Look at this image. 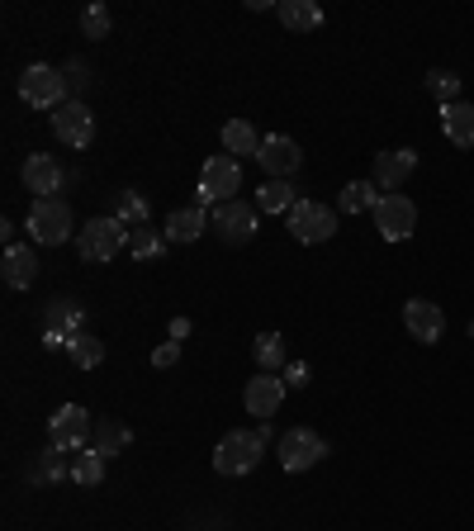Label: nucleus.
I'll list each match as a JSON object with an SVG mask.
<instances>
[{
	"mask_svg": "<svg viewBox=\"0 0 474 531\" xmlns=\"http://www.w3.org/2000/svg\"><path fill=\"white\" fill-rule=\"evenodd\" d=\"M76 252H81V261L86 266H110L119 252H128V228L119 219H91V223H81V233H76Z\"/></svg>",
	"mask_w": 474,
	"mask_h": 531,
	"instance_id": "obj_1",
	"label": "nucleus"
},
{
	"mask_svg": "<svg viewBox=\"0 0 474 531\" xmlns=\"http://www.w3.org/2000/svg\"><path fill=\"white\" fill-rule=\"evenodd\" d=\"M256 166L266 171V181H290L294 171L304 166V152H299V143L285 138V133H266V143L256 152Z\"/></svg>",
	"mask_w": 474,
	"mask_h": 531,
	"instance_id": "obj_12",
	"label": "nucleus"
},
{
	"mask_svg": "<svg viewBox=\"0 0 474 531\" xmlns=\"http://www.w3.org/2000/svg\"><path fill=\"white\" fill-rule=\"evenodd\" d=\"M43 347H48V351H62V347H67V337H62V332H43Z\"/></svg>",
	"mask_w": 474,
	"mask_h": 531,
	"instance_id": "obj_38",
	"label": "nucleus"
},
{
	"mask_svg": "<svg viewBox=\"0 0 474 531\" xmlns=\"http://www.w3.org/2000/svg\"><path fill=\"white\" fill-rule=\"evenodd\" d=\"M375 228H380L384 242H403L413 238V228H418V204L408 200V195H380V204H375Z\"/></svg>",
	"mask_w": 474,
	"mask_h": 531,
	"instance_id": "obj_11",
	"label": "nucleus"
},
{
	"mask_svg": "<svg viewBox=\"0 0 474 531\" xmlns=\"http://www.w3.org/2000/svg\"><path fill=\"white\" fill-rule=\"evenodd\" d=\"M19 176L34 190V200H53L57 190H62V181H67V171H62V162H57L53 152H29V162H24Z\"/></svg>",
	"mask_w": 474,
	"mask_h": 531,
	"instance_id": "obj_16",
	"label": "nucleus"
},
{
	"mask_svg": "<svg viewBox=\"0 0 474 531\" xmlns=\"http://www.w3.org/2000/svg\"><path fill=\"white\" fill-rule=\"evenodd\" d=\"M280 380H285V389H309V380H313L309 361H290V366L280 370Z\"/></svg>",
	"mask_w": 474,
	"mask_h": 531,
	"instance_id": "obj_34",
	"label": "nucleus"
},
{
	"mask_svg": "<svg viewBox=\"0 0 474 531\" xmlns=\"http://www.w3.org/2000/svg\"><path fill=\"white\" fill-rule=\"evenodd\" d=\"M43 332H62L72 342L76 332H86V309L76 299H67V294H57V299H48V309H43Z\"/></svg>",
	"mask_w": 474,
	"mask_h": 531,
	"instance_id": "obj_18",
	"label": "nucleus"
},
{
	"mask_svg": "<svg viewBox=\"0 0 474 531\" xmlns=\"http://www.w3.org/2000/svg\"><path fill=\"white\" fill-rule=\"evenodd\" d=\"M285 380L280 375H271V370H256L252 380H247V389H242V403H247V413H252L256 422H271L275 413H280V403H285Z\"/></svg>",
	"mask_w": 474,
	"mask_h": 531,
	"instance_id": "obj_13",
	"label": "nucleus"
},
{
	"mask_svg": "<svg viewBox=\"0 0 474 531\" xmlns=\"http://www.w3.org/2000/svg\"><path fill=\"white\" fill-rule=\"evenodd\" d=\"M166 242H200L209 233V209L200 204H185V209H171L166 214Z\"/></svg>",
	"mask_w": 474,
	"mask_h": 531,
	"instance_id": "obj_19",
	"label": "nucleus"
},
{
	"mask_svg": "<svg viewBox=\"0 0 474 531\" xmlns=\"http://www.w3.org/2000/svg\"><path fill=\"white\" fill-rule=\"evenodd\" d=\"M375 204H380V185L375 181H347L342 195H337L342 214H375Z\"/></svg>",
	"mask_w": 474,
	"mask_h": 531,
	"instance_id": "obj_26",
	"label": "nucleus"
},
{
	"mask_svg": "<svg viewBox=\"0 0 474 531\" xmlns=\"http://www.w3.org/2000/svg\"><path fill=\"white\" fill-rule=\"evenodd\" d=\"M209 228L219 233V242L242 247V242H252L256 233H261V209H256V204H247V200H223V204H214Z\"/></svg>",
	"mask_w": 474,
	"mask_h": 531,
	"instance_id": "obj_4",
	"label": "nucleus"
},
{
	"mask_svg": "<svg viewBox=\"0 0 474 531\" xmlns=\"http://www.w3.org/2000/svg\"><path fill=\"white\" fill-rule=\"evenodd\" d=\"M275 15H280V24L294 29V34L323 29V5H318V0H275Z\"/></svg>",
	"mask_w": 474,
	"mask_h": 531,
	"instance_id": "obj_21",
	"label": "nucleus"
},
{
	"mask_svg": "<svg viewBox=\"0 0 474 531\" xmlns=\"http://www.w3.org/2000/svg\"><path fill=\"white\" fill-rule=\"evenodd\" d=\"M176 361H181V342H162V347L152 351V366L157 370H171Z\"/></svg>",
	"mask_w": 474,
	"mask_h": 531,
	"instance_id": "obj_36",
	"label": "nucleus"
},
{
	"mask_svg": "<svg viewBox=\"0 0 474 531\" xmlns=\"http://www.w3.org/2000/svg\"><path fill=\"white\" fill-rule=\"evenodd\" d=\"M441 133L451 147H474V105L456 100V105H441Z\"/></svg>",
	"mask_w": 474,
	"mask_h": 531,
	"instance_id": "obj_22",
	"label": "nucleus"
},
{
	"mask_svg": "<svg viewBox=\"0 0 474 531\" xmlns=\"http://www.w3.org/2000/svg\"><path fill=\"white\" fill-rule=\"evenodd\" d=\"M53 133H57V143H67V147H91L95 143L91 105H86L81 95H72L67 105H57L53 110Z\"/></svg>",
	"mask_w": 474,
	"mask_h": 531,
	"instance_id": "obj_10",
	"label": "nucleus"
},
{
	"mask_svg": "<svg viewBox=\"0 0 474 531\" xmlns=\"http://www.w3.org/2000/svg\"><path fill=\"white\" fill-rule=\"evenodd\" d=\"M285 219H290L294 242H304V247H318V242H328L332 233H337V214L318 200H299Z\"/></svg>",
	"mask_w": 474,
	"mask_h": 531,
	"instance_id": "obj_9",
	"label": "nucleus"
},
{
	"mask_svg": "<svg viewBox=\"0 0 474 531\" xmlns=\"http://www.w3.org/2000/svg\"><path fill=\"white\" fill-rule=\"evenodd\" d=\"M252 356H256V370H271V375H280V370L290 366V356H285V337H280V332H256Z\"/></svg>",
	"mask_w": 474,
	"mask_h": 531,
	"instance_id": "obj_27",
	"label": "nucleus"
},
{
	"mask_svg": "<svg viewBox=\"0 0 474 531\" xmlns=\"http://www.w3.org/2000/svg\"><path fill=\"white\" fill-rule=\"evenodd\" d=\"M219 138H223V152H228V157H237V162H242V157H256V152H261V143H266V138H261L247 119H228Z\"/></svg>",
	"mask_w": 474,
	"mask_h": 531,
	"instance_id": "obj_23",
	"label": "nucleus"
},
{
	"mask_svg": "<svg viewBox=\"0 0 474 531\" xmlns=\"http://www.w3.org/2000/svg\"><path fill=\"white\" fill-rule=\"evenodd\" d=\"M110 29H114V15L105 5H86V10H81V34L86 38L100 43V38H110Z\"/></svg>",
	"mask_w": 474,
	"mask_h": 531,
	"instance_id": "obj_33",
	"label": "nucleus"
},
{
	"mask_svg": "<svg viewBox=\"0 0 474 531\" xmlns=\"http://www.w3.org/2000/svg\"><path fill=\"white\" fill-rule=\"evenodd\" d=\"M105 465H110V460L100 456L95 446L76 451V456H72V484H81V489H95V484H105Z\"/></svg>",
	"mask_w": 474,
	"mask_h": 531,
	"instance_id": "obj_28",
	"label": "nucleus"
},
{
	"mask_svg": "<svg viewBox=\"0 0 474 531\" xmlns=\"http://www.w3.org/2000/svg\"><path fill=\"white\" fill-rule=\"evenodd\" d=\"M256 437H261V441H280V437H275L271 422H256Z\"/></svg>",
	"mask_w": 474,
	"mask_h": 531,
	"instance_id": "obj_39",
	"label": "nucleus"
},
{
	"mask_svg": "<svg viewBox=\"0 0 474 531\" xmlns=\"http://www.w3.org/2000/svg\"><path fill=\"white\" fill-rule=\"evenodd\" d=\"M403 328H408L413 342L437 347L441 337H446V313H441L432 299H408V304H403Z\"/></svg>",
	"mask_w": 474,
	"mask_h": 531,
	"instance_id": "obj_15",
	"label": "nucleus"
},
{
	"mask_svg": "<svg viewBox=\"0 0 474 531\" xmlns=\"http://www.w3.org/2000/svg\"><path fill=\"white\" fill-rule=\"evenodd\" d=\"M91 432H95V418L81 403H62L53 418H48V441H53L57 451H67V456L86 451V446H91Z\"/></svg>",
	"mask_w": 474,
	"mask_h": 531,
	"instance_id": "obj_8",
	"label": "nucleus"
},
{
	"mask_svg": "<svg viewBox=\"0 0 474 531\" xmlns=\"http://www.w3.org/2000/svg\"><path fill=\"white\" fill-rule=\"evenodd\" d=\"M275 456L285 465V475H304V470H313L318 460L328 456V441L318 437L313 427H290V432H280V441H275Z\"/></svg>",
	"mask_w": 474,
	"mask_h": 531,
	"instance_id": "obj_6",
	"label": "nucleus"
},
{
	"mask_svg": "<svg viewBox=\"0 0 474 531\" xmlns=\"http://www.w3.org/2000/svg\"><path fill=\"white\" fill-rule=\"evenodd\" d=\"M62 76H67V91H86V86H91V67H86L81 57H72V62L62 67Z\"/></svg>",
	"mask_w": 474,
	"mask_h": 531,
	"instance_id": "obj_35",
	"label": "nucleus"
},
{
	"mask_svg": "<svg viewBox=\"0 0 474 531\" xmlns=\"http://www.w3.org/2000/svg\"><path fill=\"white\" fill-rule=\"evenodd\" d=\"M190 332H195V323H190V318H171V328H166V337H171V342H185Z\"/></svg>",
	"mask_w": 474,
	"mask_h": 531,
	"instance_id": "obj_37",
	"label": "nucleus"
},
{
	"mask_svg": "<svg viewBox=\"0 0 474 531\" xmlns=\"http://www.w3.org/2000/svg\"><path fill=\"white\" fill-rule=\"evenodd\" d=\"M237 185H242V166L237 157L219 152V157H209L200 171V190H195V204L209 209V204H223V200H237Z\"/></svg>",
	"mask_w": 474,
	"mask_h": 531,
	"instance_id": "obj_7",
	"label": "nucleus"
},
{
	"mask_svg": "<svg viewBox=\"0 0 474 531\" xmlns=\"http://www.w3.org/2000/svg\"><path fill=\"white\" fill-rule=\"evenodd\" d=\"M128 441H133V432H128L124 422H114V418H100V422H95L91 446H95V451H100V456H105V460L124 456V451H128Z\"/></svg>",
	"mask_w": 474,
	"mask_h": 531,
	"instance_id": "obj_24",
	"label": "nucleus"
},
{
	"mask_svg": "<svg viewBox=\"0 0 474 531\" xmlns=\"http://www.w3.org/2000/svg\"><path fill=\"white\" fill-rule=\"evenodd\" d=\"M261 451H266V441L256 437V432H247V427H237V432H228V437L214 446V470L228 475V479L252 475L256 460H261Z\"/></svg>",
	"mask_w": 474,
	"mask_h": 531,
	"instance_id": "obj_5",
	"label": "nucleus"
},
{
	"mask_svg": "<svg viewBox=\"0 0 474 531\" xmlns=\"http://www.w3.org/2000/svg\"><path fill=\"white\" fill-rule=\"evenodd\" d=\"M67 479H72V456L57 451L53 441H48V451H38V460L29 465V484L48 489V484H67Z\"/></svg>",
	"mask_w": 474,
	"mask_h": 531,
	"instance_id": "obj_20",
	"label": "nucleus"
},
{
	"mask_svg": "<svg viewBox=\"0 0 474 531\" xmlns=\"http://www.w3.org/2000/svg\"><path fill=\"white\" fill-rule=\"evenodd\" d=\"M114 219L124 223L128 233H133V228H147V219H152V204H147L143 190H119V195H114Z\"/></svg>",
	"mask_w": 474,
	"mask_h": 531,
	"instance_id": "obj_25",
	"label": "nucleus"
},
{
	"mask_svg": "<svg viewBox=\"0 0 474 531\" xmlns=\"http://www.w3.org/2000/svg\"><path fill=\"white\" fill-rule=\"evenodd\" d=\"M294 185L290 181H266V185H256V209L261 214H290L294 209Z\"/></svg>",
	"mask_w": 474,
	"mask_h": 531,
	"instance_id": "obj_29",
	"label": "nucleus"
},
{
	"mask_svg": "<svg viewBox=\"0 0 474 531\" xmlns=\"http://www.w3.org/2000/svg\"><path fill=\"white\" fill-rule=\"evenodd\" d=\"M67 356H72L76 370H95L105 361V337H95V332H76L72 342H67Z\"/></svg>",
	"mask_w": 474,
	"mask_h": 531,
	"instance_id": "obj_30",
	"label": "nucleus"
},
{
	"mask_svg": "<svg viewBox=\"0 0 474 531\" xmlns=\"http://www.w3.org/2000/svg\"><path fill=\"white\" fill-rule=\"evenodd\" d=\"M427 95L437 100V105H456L460 100V76L437 67V72H427Z\"/></svg>",
	"mask_w": 474,
	"mask_h": 531,
	"instance_id": "obj_32",
	"label": "nucleus"
},
{
	"mask_svg": "<svg viewBox=\"0 0 474 531\" xmlns=\"http://www.w3.org/2000/svg\"><path fill=\"white\" fill-rule=\"evenodd\" d=\"M166 252V233H157V228H133L128 233V257L133 261H152Z\"/></svg>",
	"mask_w": 474,
	"mask_h": 531,
	"instance_id": "obj_31",
	"label": "nucleus"
},
{
	"mask_svg": "<svg viewBox=\"0 0 474 531\" xmlns=\"http://www.w3.org/2000/svg\"><path fill=\"white\" fill-rule=\"evenodd\" d=\"M72 233H81V228H76L72 204L62 200V195H53V200H34V209H29V238H34L38 247H62Z\"/></svg>",
	"mask_w": 474,
	"mask_h": 531,
	"instance_id": "obj_2",
	"label": "nucleus"
},
{
	"mask_svg": "<svg viewBox=\"0 0 474 531\" xmlns=\"http://www.w3.org/2000/svg\"><path fill=\"white\" fill-rule=\"evenodd\" d=\"M0 275H5V285H10V290H29V285L38 280V252L29 247V242H15V247H5Z\"/></svg>",
	"mask_w": 474,
	"mask_h": 531,
	"instance_id": "obj_17",
	"label": "nucleus"
},
{
	"mask_svg": "<svg viewBox=\"0 0 474 531\" xmlns=\"http://www.w3.org/2000/svg\"><path fill=\"white\" fill-rule=\"evenodd\" d=\"M418 171V152L413 147H389V152H375V166H370V181L380 185L384 195H394L399 185H408V176Z\"/></svg>",
	"mask_w": 474,
	"mask_h": 531,
	"instance_id": "obj_14",
	"label": "nucleus"
},
{
	"mask_svg": "<svg viewBox=\"0 0 474 531\" xmlns=\"http://www.w3.org/2000/svg\"><path fill=\"white\" fill-rule=\"evenodd\" d=\"M19 100L29 105V110H57V105H67L72 95H67V76L48 67V62H34V67H24L19 72Z\"/></svg>",
	"mask_w": 474,
	"mask_h": 531,
	"instance_id": "obj_3",
	"label": "nucleus"
}]
</instances>
